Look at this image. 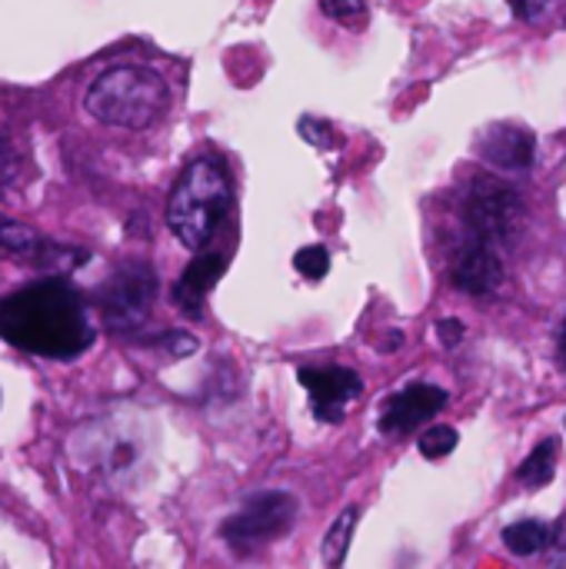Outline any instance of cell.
<instances>
[{
	"label": "cell",
	"mask_w": 566,
	"mask_h": 569,
	"mask_svg": "<svg viewBox=\"0 0 566 569\" xmlns=\"http://www.w3.org/2000/svg\"><path fill=\"white\" fill-rule=\"evenodd\" d=\"M560 363L566 367V320H564V330H560Z\"/></svg>",
	"instance_id": "26"
},
{
	"label": "cell",
	"mask_w": 566,
	"mask_h": 569,
	"mask_svg": "<svg viewBox=\"0 0 566 569\" xmlns=\"http://www.w3.org/2000/svg\"><path fill=\"white\" fill-rule=\"evenodd\" d=\"M550 543V540H547ZM550 563H566V530L554 533V543H550Z\"/></svg>",
	"instance_id": "25"
},
{
	"label": "cell",
	"mask_w": 566,
	"mask_h": 569,
	"mask_svg": "<svg viewBox=\"0 0 566 569\" xmlns=\"http://www.w3.org/2000/svg\"><path fill=\"white\" fill-rule=\"evenodd\" d=\"M557 453H560L557 437L540 440L537 450L524 460V467H520V473H517L520 483H527V487H547V483L554 480V473H557Z\"/></svg>",
	"instance_id": "14"
},
{
	"label": "cell",
	"mask_w": 566,
	"mask_h": 569,
	"mask_svg": "<svg viewBox=\"0 0 566 569\" xmlns=\"http://www.w3.org/2000/svg\"><path fill=\"white\" fill-rule=\"evenodd\" d=\"M457 430L454 427H430L420 440H417V447H420V453L427 457V460H444L447 453H454L457 450Z\"/></svg>",
	"instance_id": "18"
},
{
	"label": "cell",
	"mask_w": 566,
	"mask_h": 569,
	"mask_svg": "<svg viewBox=\"0 0 566 569\" xmlns=\"http://www.w3.org/2000/svg\"><path fill=\"white\" fill-rule=\"evenodd\" d=\"M67 450L80 473L123 487V483L140 480V470L147 467L150 440L137 420L107 417V420H93L80 427L70 437Z\"/></svg>",
	"instance_id": "4"
},
{
	"label": "cell",
	"mask_w": 566,
	"mask_h": 569,
	"mask_svg": "<svg viewBox=\"0 0 566 569\" xmlns=\"http://www.w3.org/2000/svg\"><path fill=\"white\" fill-rule=\"evenodd\" d=\"M324 17H330L334 23L347 27V30H364L370 20V7L367 0H320Z\"/></svg>",
	"instance_id": "17"
},
{
	"label": "cell",
	"mask_w": 566,
	"mask_h": 569,
	"mask_svg": "<svg viewBox=\"0 0 566 569\" xmlns=\"http://www.w3.org/2000/svg\"><path fill=\"white\" fill-rule=\"evenodd\" d=\"M0 257L17 260V263L33 267V270H43V273H60V277L70 273V270H77L87 260L83 250H73V247H60L53 240H43L27 223L3 220V217H0Z\"/></svg>",
	"instance_id": "8"
},
{
	"label": "cell",
	"mask_w": 566,
	"mask_h": 569,
	"mask_svg": "<svg viewBox=\"0 0 566 569\" xmlns=\"http://www.w3.org/2000/svg\"><path fill=\"white\" fill-rule=\"evenodd\" d=\"M547 540H550V527H544L537 520H520L504 530V547L514 557H537L547 547Z\"/></svg>",
	"instance_id": "16"
},
{
	"label": "cell",
	"mask_w": 566,
	"mask_h": 569,
	"mask_svg": "<svg viewBox=\"0 0 566 569\" xmlns=\"http://www.w3.org/2000/svg\"><path fill=\"white\" fill-rule=\"evenodd\" d=\"M157 300V277L147 263H123L100 290L97 310L110 330H137Z\"/></svg>",
	"instance_id": "7"
},
{
	"label": "cell",
	"mask_w": 566,
	"mask_h": 569,
	"mask_svg": "<svg viewBox=\"0 0 566 569\" xmlns=\"http://www.w3.org/2000/svg\"><path fill=\"white\" fill-rule=\"evenodd\" d=\"M514 3V10L520 13V17H537L550 0H510Z\"/></svg>",
	"instance_id": "24"
},
{
	"label": "cell",
	"mask_w": 566,
	"mask_h": 569,
	"mask_svg": "<svg viewBox=\"0 0 566 569\" xmlns=\"http://www.w3.org/2000/svg\"><path fill=\"white\" fill-rule=\"evenodd\" d=\"M17 180H20V160L13 153V147L0 137V197L10 193Z\"/></svg>",
	"instance_id": "21"
},
{
	"label": "cell",
	"mask_w": 566,
	"mask_h": 569,
	"mask_svg": "<svg viewBox=\"0 0 566 569\" xmlns=\"http://www.w3.org/2000/svg\"><path fill=\"white\" fill-rule=\"evenodd\" d=\"M83 107L93 120L120 130H150L170 110V83L140 63H120L103 70L87 97Z\"/></svg>",
	"instance_id": "3"
},
{
	"label": "cell",
	"mask_w": 566,
	"mask_h": 569,
	"mask_svg": "<svg viewBox=\"0 0 566 569\" xmlns=\"http://www.w3.org/2000/svg\"><path fill=\"white\" fill-rule=\"evenodd\" d=\"M0 337L17 350L70 360L93 343L83 300L63 280H40L0 300Z\"/></svg>",
	"instance_id": "1"
},
{
	"label": "cell",
	"mask_w": 566,
	"mask_h": 569,
	"mask_svg": "<svg viewBox=\"0 0 566 569\" xmlns=\"http://www.w3.org/2000/svg\"><path fill=\"white\" fill-rule=\"evenodd\" d=\"M437 337L444 347H457L464 340V323L460 320H440L437 323Z\"/></svg>",
	"instance_id": "23"
},
{
	"label": "cell",
	"mask_w": 566,
	"mask_h": 569,
	"mask_svg": "<svg viewBox=\"0 0 566 569\" xmlns=\"http://www.w3.org/2000/svg\"><path fill=\"white\" fill-rule=\"evenodd\" d=\"M230 177L217 157H197L177 177L167 197V227L180 247L200 253L217 237L220 223L230 213Z\"/></svg>",
	"instance_id": "2"
},
{
	"label": "cell",
	"mask_w": 566,
	"mask_h": 569,
	"mask_svg": "<svg viewBox=\"0 0 566 569\" xmlns=\"http://www.w3.org/2000/svg\"><path fill=\"white\" fill-rule=\"evenodd\" d=\"M294 267H297L307 280H320V277H327V270H330V250L320 247V243L304 247V250L294 253Z\"/></svg>",
	"instance_id": "19"
},
{
	"label": "cell",
	"mask_w": 566,
	"mask_h": 569,
	"mask_svg": "<svg viewBox=\"0 0 566 569\" xmlns=\"http://www.w3.org/2000/svg\"><path fill=\"white\" fill-rule=\"evenodd\" d=\"M357 520H360V510H357V507H347V510L334 520V527L327 530V537H324V563H327V567H344L347 550H350V543H354Z\"/></svg>",
	"instance_id": "15"
},
{
	"label": "cell",
	"mask_w": 566,
	"mask_h": 569,
	"mask_svg": "<svg viewBox=\"0 0 566 569\" xmlns=\"http://www.w3.org/2000/svg\"><path fill=\"white\" fill-rule=\"evenodd\" d=\"M297 380L307 390L310 410L320 423H340L347 403L364 393L360 373H354L347 367H300Z\"/></svg>",
	"instance_id": "9"
},
{
	"label": "cell",
	"mask_w": 566,
	"mask_h": 569,
	"mask_svg": "<svg viewBox=\"0 0 566 569\" xmlns=\"http://www.w3.org/2000/svg\"><path fill=\"white\" fill-rule=\"evenodd\" d=\"M507 267L500 260V250L490 243H480L470 237V243H464L457 250L454 260V287L470 293V297H490L504 287Z\"/></svg>",
	"instance_id": "11"
},
{
	"label": "cell",
	"mask_w": 566,
	"mask_h": 569,
	"mask_svg": "<svg viewBox=\"0 0 566 569\" xmlns=\"http://www.w3.org/2000/svg\"><path fill=\"white\" fill-rule=\"evenodd\" d=\"M464 223L474 240L490 243L497 250H507L524 233L527 213L520 203V193L494 177H480L470 183L464 200Z\"/></svg>",
	"instance_id": "5"
},
{
	"label": "cell",
	"mask_w": 566,
	"mask_h": 569,
	"mask_svg": "<svg viewBox=\"0 0 566 569\" xmlns=\"http://www.w3.org/2000/svg\"><path fill=\"white\" fill-rule=\"evenodd\" d=\"M444 407H447V390H440L434 383H410L384 403L380 430L387 437L414 433L420 423H430Z\"/></svg>",
	"instance_id": "10"
},
{
	"label": "cell",
	"mask_w": 566,
	"mask_h": 569,
	"mask_svg": "<svg viewBox=\"0 0 566 569\" xmlns=\"http://www.w3.org/2000/svg\"><path fill=\"white\" fill-rule=\"evenodd\" d=\"M157 347H163L170 357H183V353H193V350H197V340H190V337L180 333V330H170L167 337L157 340Z\"/></svg>",
	"instance_id": "22"
},
{
	"label": "cell",
	"mask_w": 566,
	"mask_h": 569,
	"mask_svg": "<svg viewBox=\"0 0 566 569\" xmlns=\"http://www.w3.org/2000/svg\"><path fill=\"white\" fill-rule=\"evenodd\" d=\"M224 270H227V257H220V253H200V257L180 273V280H177V287H173L177 307H180L183 313L197 317L200 307H203V300H207V293L217 287V280H220Z\"/></svg>",
	"instance_id": "13"
},
{
	"label": "cell",
	"mask_w": 566,
	"mask_h": 569,
	"mask_svg": "<svg viewBox=\"0 0 566 569\" xmlns=\"http://www.w3.org/2000/svg\"><path fill=\"white\" fill-rule=\"evenodd\" d=\"M534 133L517 123H494L480 137V157L497 170H527L534 163Z\"/></svg>",
	"instance_id": "12"
},
{
	"label": "cell",
	"mask_w": 566,
	"mask_h": 569,
	"mask_svg": "<svg viewBox=\"0 0 566 569\" xmlns=\"http://www.w3.org/2000/svg\"><path fill=\"white\" fill-rule=\"evenodd\" d=\"M297 500L284 490H264L254 493L227 523H224V540L234 550H257L260 543H270L284 537L294 520H297Z\"/></svg>",
	"instance_id": "6"
},
{
	"label": "cell",
	"mask_w": 566,
	"mask_h": 569,
	"mask_svg": "<svg viewBox=\"0 0 566 569\" xmlns=\"http://www.w3.org/2000/svg\"><path fill=\"white\" fill-rule=\"evenodd\" d=\"M297 130H300V137H304L310 147H317V150H330V147L337 143V133H334V127H330L327 120L300 117V120H297Z\"/></svg>",
	"instance_id": "20"
}]
</instances>
